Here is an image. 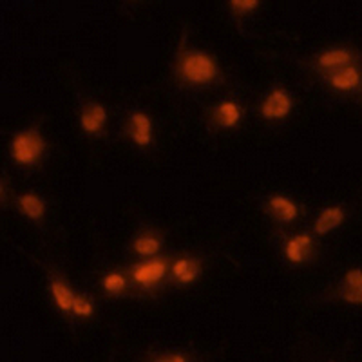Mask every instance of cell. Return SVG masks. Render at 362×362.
Segmentation results:
<instances>
[{"label": "cell", "instance_id": "obj_1", "mask_svg": "<svg viewBox=\"0 0 362 362\" xmlns=\"http://www.w3.org/2000/svg\"><path fill=\"white\" fill-rule=\"evenodd\" d=\"M177 76L189 86H209L219 76V66L212 54L199 49L183 51L177 60Z\"/></svg>", "mask_w": 362, "mask_h": 362}, {"label": "cell", "instance_id": "obj_2", "mask_svg": "<svg viewBox=\"0 0 362 362\" xmlns=\"http://www.w3.org/2000/svg\"><path fill=\"white\" fill-rule=\"evenodd\" d=\"M11 158L21 167H35L45 153V140L38 129L17 132L11 140Z\"/></svg>", "mask_w": 362, "mask_h": 362}, {"label": "cell", "instance_id": "obj_3", "mask_svg": "<svg viewBox=\"0 0 362 362\" xmlns=\"http://www.w3.org/2000/svg\"><path fill=\"white\" fill-rule=\"evenodd\" d=\"M169 268V261L154 255V257H147L145 261L132 267L131 279L132 283L141 286V288H154V286H158L167 277Z\"/></svg>", "mask_w": 362, "mask_h": 362}, {"label": "cell", "instance_id": "obj_4", "mask_svg": "<svg viewBox=\"0 0 362 362\" xmlns=\"http://www.w3.org/2000/svg\"><path fill=\"white\" fill-rule=\"evenodd\" d=\"M293 100L288 90L283 87L272 89L267 96H264L263 103H261V115L264 119L270 122H279L284 119L292 112Z\"/></svg>", "mask_w": 362, "mask_h": 362}, {"label": "cell", "instance_id": "obj_5", "mask_svg": "<svg viewBox=\"0 0 362 362\" xmlns=\"http://www.w3.org/2000/svg\"><path fill=\"white\" fill-rule=\"evenodd\" d=\"M355 54L348 47H329L317 54V67L326 74H332L342 67L354 66Z\"/></svg>", "mask_w": 362, "mask_h": 362}, {"label": "cell", "instance_id": "obj_6", "mask_svg": "<svg viewBox=\"0 0 362 362\" xmlns=\"http://www.w3.org/2000/svg\"><path fill=\"white\" fill-rule=\"evenodd\" d=\"M202 261L192 257V255H181L177 259L173 261L169 272L170 277H173L174 283L177 284H190L194 281H198V277L202 276Z\"/></svg>", "mask_w": 362, "mask_h": 362}, {"label": "cell", "instance_id": "obj_7", "mask_svg": "<svg viewBox=\"0 0 362 362\" xmlns=\"http://www.w3.org/2000/svg\"><path fill=\"white\" fill-rule=\"evenodd\" d=\"M154 125L153 119L147 112H132L131 119H129V136H131L132 144L138 147H148L153 144Z\"/></svg>", "mask_w": 362, "mask_h": 362}, {"label": "cell", "instance_id": "obj_8", "mask_svg": "<svg viewBox=\"0 0 362 362\" xmlns=\"http://www.w3.org/2000/svg\"><path fill=\"white\" fill-rule=\"evenodd\" d=\"M313 254V239L310 234H297L284 243V259L290 264H303Z\"/></svg>", "mask_w": 362, "mask_h": 362}, {"label": "cell", "instance_id": "obj_9", "mask_svg": "<svg viewBox=\"0 0 362 362\" xmlns=\"http://www.w3.org/2000/svg\"><path fill=\"white\" fill-rule=\"evenodd\" d=\"M243 118V107L234 100H223L214 107L212 122L219 129H234Z\"/></svg>", "mask_w": 362, "mask_h": 362}, {"label": "cell", "instance_id": "obj_10", "mask_svg": "<svg viewBox=\"0 0 362 362\" xmlns=\"http://www.w3.org/2000/svg\"><path fill=\"white\" fill-rule=\"evenodd\" d=\"M107 124V109L102 103H87L80 115V127L87 134H100Z\"/></svg>", "mask_w": 362, "mask_h": 362}, {"label": "cell", "instance_id": "obj_11", "mask_svg": "<svg viewBox=\"0 0 362 362\" xmlns=\"http://www.w3.org/2000/svg\"><path fill=\"white\" fill-rule=\"evenodd\" d=\"M328 83L337 93H355L361 87V69L357 66L342 67L328 74Z\"/></svg>", "mask_w": 362, "mask_h": 362}, {"label": "cell", "instance_id": "obj_12", "mask_svg": "<svg viewBox=\"0 0 362 362\" xmlns=\"http://www.w3.org/2000/svg\"><path fill=\"white\" fill-rule=\"evenodd\" d=\"M346 219V210L344 206L334 205V206H326V209L321 210V214L317 216L315 223H313V232L319 235H326L329 232H334L335 228L344 223Z\"/></svg>", "mask_w": 362, "mask_h": 362}, {"label": "cell", "instance_id": "obj_13", "mask_svg": "<svg viewBox=\"0 0 362 362\" xmlns=\"http://www.w3.org/2000/svg\"><path fill=\"white\" fill-rule=\"evenodd\" d=\"M268 212H270L277 221L281 223H292L296 221L297 216H299V206L288 196H283V194H276L268 199Z\"/></svg>", "mask_w": 362, "mask_h": 362}, {"label": "cell", "instance_id": "obj_14", "mask_svg": "<svg viewBox=\"0 0 362 362\" xmlns=\"http://www.w3.org/2000/svg\"><path fill=\"white\" fill-rule=\"evenodd\" d=\"M341 299L350 303V305H361L362 303V272L361 268L346 272L344 279H342Z\"/></svg>", "mask_w": 362, "mask_h": 362}, {"label": "cell", "instance_id": "obj_15", "mask_svg": "<svg viewBox=\"0 0 362 362\" xmlns=\"http://www.w3.org/2000/svg\"><path fill=\"white\" fill-rule=\"evenodd\" d=\"M49 290L57 308L64 313H73V303L76 293L71 290L69 284L64 279H60V277H53L49 283Z\"/></svg>", "mask_w": 362, "mask_h": 362}, {"label": "cell", "instance_id": "obj_16", "mask_svg": "<svg viewBox=\"0 0 362 362\" xmlns=\"http://www.w3.org/2000/svg\"><path fill=\"white\" fill-rule=\"evenodd\" d=\"M161 247H163V239H161V235L158 234V232L153 230L141 232V234L134 239V243H132V250L140 255V257H145V259L160 254Z\"/></svg>", "mask_w": 362, "mask_h": 362}, {"label": "cell", "instance_id": "obj_17", "mask_svg": "<svg viewBox=\"0 0 362 362\" xmlns=\"http://www.w3.org/2000/svg\"><path fill=\"white\" fill-rule=\"evenodd\" d=\"M17 206L18 210H21V214L25 216L28 219H31V221H40L45 214L44 198L35 192L22 194L17 202Z\"/></svg>", "mask_w": 362, "mask_h": 362}, {"label": "cell", "instance_id": "obj_18", "mask_svg": "<svg viewBox=\"0 0 362 362\" xmlns=\"http://www.w3.org/2000/svg\"><path fill=\"white\" fill-rule=\"evenodd\" d=\"M102 288L109 296H119L127 290V277L122 272H109L103 276Z\"/></svg>", "mask_w": 362, "mask_h": 362}, {"label": "cell", "instance_id": "obj_19", "mask_svg": "<svg viewBox=\"0 0 362 362\" xmlns=\"http://www.w3.org/2000/svg\"><path fill=\"white\" fill-rule=\"evenodd\" d=\"M95 313V305H93V300L89 299L87 296L80 293V296L74 297L73 303V315L80 317V319H87Z\"/></svg>", "mask_w": 362, "mask_h": 362}, {"label": "cell", "instance_id": "obj_20", "mask_svg": "<svg viewBox=\"0 0 362 362\" xmlns=\"http://www.w3.org/2000/svg\"><path fill=\"white\" fill-rule=\"evenodd\" d=\"M259 6L261 2H257V0H232V2H228V8H230V11L234 13L235 17L250 15V13H254Z\"/></svg>", "mask_w": 362, "mask_h": 362}, {"label": "cell", "instance_id": "obj_21", "mask_svg": "<svg viewBox=\"0 0 362 362\" xmlns=\"http://www.w3.org/2000/svg\"><path fill=\"white\" fill-rule=\"evenodd\" d=\"M151 358L158 362H187L192 357L189 354H181V351H165V354H154Z\"/></svg>", "mask_w": 362, "mask_h": 362}, {"label": "cell", "instance_id": "obj_22", "mask_svg": "<svg viewBox=\"0 0 362 362\" xmlns=\"http://www.w3.org/2000/svg\"><path fill=\"white\" fill-rule=\"evenodd\" d=\"M2 202H6V181H2Z\"/></svg>", "mask_w": 362, "mask_h": 362}]
</instances>
